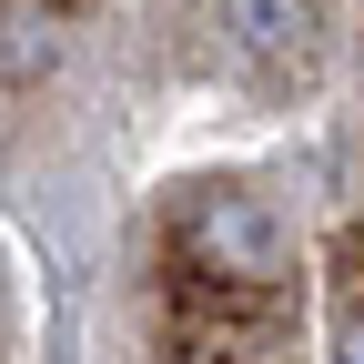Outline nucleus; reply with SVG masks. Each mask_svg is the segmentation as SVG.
<instances>
[{"label":"nucleus","instance_id":"nucleus-3","mask_svg":"<svg viewBox=\"0 0 364 364\" xmlns=\"http://www.w3.org/2000/svg\"><path fill=\"white\" fill-rule=\"evenodd\" d=\"M213 364H263V354H213Z\"/></svg>","mask_w":364,"mask_h":364},{"label":"nucleus","instance_id":"nucleus-1","mask_svg":"<svg viewBox=\"0 0 364 364\" xmlns=\"http://www.w3.org/2000/svg\"><path fill=\"white\" fill-rule=\"evenodd\" d=\"M193 233H203V253H213V273H243V284H263V273H284V213H273L263 193H203L193 203Z\"/></svg>","mask_w":364,"mask_h":364},{"label":"nucleus","instance_id":"nucleus-2","mask_svg":"<svg viewBox=\"0 0 364 364\" xmlns=\"http://www.w3.org/2000/svg\"><path fill=\"white\" fill-rule=\"evenodd\" d=\"M223 31L273 91L304 81V61H314V0H223Z\"/></svg>","mask_w":364,"mask_h":364}]
</instances>
